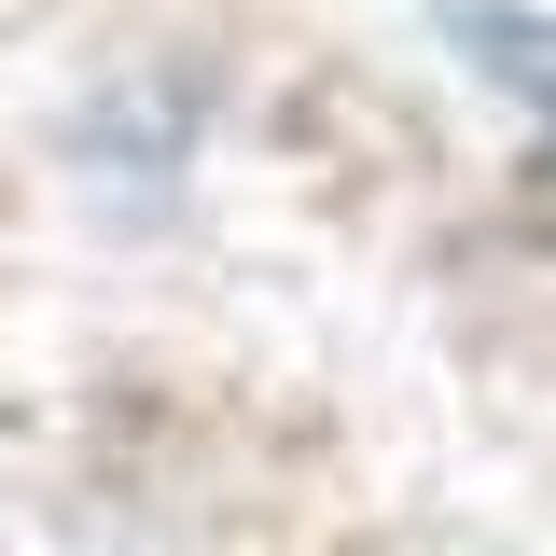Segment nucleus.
Wrapping results in <instances>:
<instances>
[{"label": "nucleus", "mask_w": 556, "mask_h": 556, "mask_svg": "<svg viewBox=\"0 0 556 556\" xmlns=\"http://www.w3.org/2000/svg\"><path fill=\"white\" fill-rule=\"evenodd\" d=\"M445 42H459L501 98H529V112L556 126V14H445Z\"/></svg>", "instance_id": "f257e3e1"}]
</instances>
